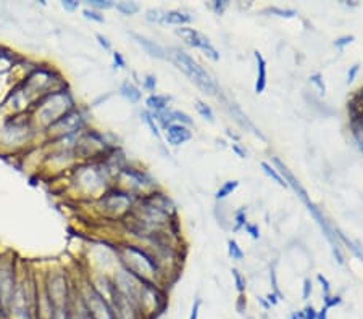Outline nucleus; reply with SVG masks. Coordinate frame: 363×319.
I'll use <instances>...</instances> for the list:
<instances>
[{
	"label": "nucleus",
	"mask_w": 363,
	"mask_h": 319,
	"mask_svg": "<svg viewBox=\"0 0 363 319\" xmlns=\"http://www.w3.org/2000/svg\"><path fill=\"white\" fill-rule=\"evenodd\" d=\"M120 166L110 160L79 161L65 176L68 181V190L81 201L97 200L105 190L115 184Z\"/></svg>",
	"instance_id": "f257e3e1"
},
{
	"label": "nucleus",
	"mask_w": 363,
	"mask_h": 319,
	"mask_svg": "<svg viewBox=\"0 0 363 319\" xmlns=\"http://www.w3.org/2000/svg\"><path fill=\"white\" fill-rule=\"evenodd\" d=\"M42 142L44 135L36 129L29 113L5 116L0 124V151L7 155L28 153Z\"/></svg>",
	"instance_id": "f03ea898"
},
{
	"label": "nucleus",
	"mask_w": 363,
	"mask_h": 319,
	"mask_svg": "<svg viewBox=\"0 0 363 319\" xmlns=\"http://www.w3.org/2000/svg\"><path fill=\"white\" fill-rule=\"evenodd\" d=\"M115 253H117V260L121 268L139 277L140 281L157 284L163 288L168 284L157 258L147 247L136 244V242H123L115 247Z\"/></svg>",
	"instance_id": "7ed1b4c3"
},
{
	"label": "nucleus",
	"mask_w": 363,
	"mask_h": 319,
	"mask_svg": "<svg viewBox=\"0 0 363 319\" xmlns=\"http://www.w3.org/2000/svg\"><path fill=\"white\" fill-rule=\"evenodd\" d=\"M76 106H78V102H76L74 94L71 92V87H67V89L55 90V92H50L47 95H44V97H40L37 102L34 103L31 111H29V116H31L36 129L39 133H42L44 135V131L47 129L49 126H52L58 118H62L65 113L71 111L73 108H76Z\"/></svg>",
	"instance_id": "20e7f679"
},
{
	"label": "nucleus",
	"mask_w": 363,
	"mask_h": 319,
	"mask_svg": "<svg viewBox=\"0 0 363 319\" xmlns=\"http://www.w3.org/2000/svg\"><path fill=\"white\" fill-rule=\"evenodd\" d=\"M90 203L95 206V211L104 219L123 222L131 215V211L134 210L136 203H138V197H134L133 194L120 189L118 185L113 184L97 200L90 201Z\"/></svg>",
	"instance_id": "39448f33"
},
{
	"label": "nucleus",
	"mask_w": 363,
	"mask_h": 319,
	"mask_svg": "<svg viewBox=\"0 0 363 319\" xmlns=\"http://www.w3.org/2000/svg\"><path fill=\"white\" fill-rule=\"evenodd\" d=\"M19 81L26 85L29 94L36 99V102L40 97H44V95H47L50 92L69 87L68 81L60 73V69L55 68L53 65H45V63H36L34 68Z\"/></svg>",
	"instance_id": "423d86ee"
},
{
	"label": "nucleus",
	"mask_w": 363,
	"mask_h": 319,
	"mask_svg": "<svg viewBox=\"0 0 363 319\" xmlns=\"http://www.w3.org/2000/svg\"><path fill=\"white\" fill-rule=\"evenodd\" d=\"M89 128V115L86 108L78 105L76 108L65 113L52 126L44 131V140H58L68 135L81 134Z\"/></svg>",
	"instance_id": "0eeeda50"
},
{
	"label": "nucleus",
	"mask_w": 363,
	"mask_h": 319,
	"mask_svg": "<svg viewBox=\"0 0 363 319\" xmlns=\"http://www.w3.org/2000/svg\"><path fill=\"white\" fill-rule=\"evenodd\" d=\"M42 284L53 308L69 305L76 284L69 277L67 269H63V268H60V269H50L42 276Z\"/></svg>",
	"instance_id": "6e6552de"
},
{
	"label": "nucleus",
	"mask_w": 363,
	"mask_h": 319,
	"mask_svg": "<svg viewBox=\"0 0 363 319\" xmlns=\"http://www.w3.org/2000/svg\"><path fill=\"white\" fill-rule=\"evenodd\" d=\"M21 272V265L12 252L0 253V305L5 308L12 298Z\"/></svg>",
	"instance_id": "1a4fd4ad"
},
{
	"label": "nucleus",
	"mask_w": 363,
	"mask_h": 319,
	"mask_svg": "<svg viewBox=\"0 0 363 319\" xmlns=\"http://www.w3.org/2000/svg\"><path fill=\"white\" fill-rule=\"evenodd\" d=\"M173 62L186 76H189V79L199 85L205 94L213 95L216 92V84L215 81L210 78V74L200 67L197 62H194L188 53L183 52L179 49L173 50Z\"/></svg>",
	"instance_id": "9d476101"
},
{
	"label": "nucleus",
	"mask_w": 363,
	"mask_h": 319,
	"mask_svg": "<svg viewBox=\"0 0 363 319\" xmlns=\"http://www.w3.org/2000/svg\"><path fill=\"white\" fill-rule=\"evenodd\" d=\"M36 103V99L29 94L21 81L12 84L8 92L5 94L3 100L0 102V110L3 111L5 116H15V115H28L31 108Z\"/></svg>",
	"instance_id": "9b49d317"
},
{
	"label": "nucleus",
	"mask_w": 363,
	"mask_h": 319,
	"mask_svg": "<svg viewBox=\"0 0 363 319\" xmlns=\"http://www.w3.org/2000/svg\"><path fill=\"white\" fill-rule=\"evenodd\" d=\"M76 288H78L81 298H83L86 308H87V311L90 313V316H92V319H117L110 302L104 295H100V293L90 285L87 279L81 284V285H76Z\"/></svg>",
	"instance_id": "f8f14e48"
},
{
	"label": "nucleus",
	"mask_w": 363,
	"mask_h": 319,
	"mask_svg": "<svg viewBox=\"0 0 363 319\" xmlns=\"http://www.w3.org/2000/svg\"><path fill=\"white\" fill-rule=\"evenodd\" d=\"M176 34H178L186 44L190 45V47L200 49L202 52H204L208 58L213 60V62H218L220 60V53L216 52V49L210 44V40L207 39L202 33L195 31V29H192V28H178L176 29Z\"/></svg>",
	"instance_id": "ddd939ff"
},
{
	"label": "nucleus",
	"mask_w": 363,
	"mask_h": 319,
	"mask_svg": "<svg viewBox=\"0 0 363 319\" xmlns=\"http://www.w3.org/2000/svg\"><path fill=\"white\" fill-rule=\"evenodd\" d=\"M165 139L170 145L178 147V145H183L188 140L192 139V133H190L189 128H186V126L174 123L165 131Z\"/></svg>",
	"instance_id": "4468645a"
},
{
	"label": "nucleus",
	"mask_w": 363,
	"mask_h": 319,
	"mask_svg": "<svg viewBox=\"0 0 363 319\" xmlns=\"http://www.w3.org/2000/svg\"><path fill=\"white\" fill-rule=\"evenodd\" d=\"M131 35H133V39L136 40V44L140 45L144 52L147 55H150V57L158 58V60H165L166 58V50L161 47L160 44L155 42V40H150L147 37H144V35L136 34V33H131Z\"/></svg>",
	"instance_id": "2eb2a0df"
},
{
	"label": "nucleus",
	"mask_w": 363,
	"mask_h": 319,
	"mask_svg": "<svg viewBox=\"0 0 363 319\" xmlns=\"http://www.w3.org/2000/svg\"><path fill=\"white\" fill-rule=\"evenodd\" d=\"M19 60H21V57L17 52H13L12 49L5 47V45H0V76L13 73Z\"/></svg>",
	"instance_id": "dca6fc26"
},
{
	"label": "nucleus",
	"mask_w": 363,
	"mask_h": 319,
	"mask_svg": "<svg viewBox=\"0 0 363 319\" xmlns=\"http://www.w3.org/2000/svg\"><path fill=\"white\" fill-rule=\"evenodd\" d=\"M69 316H71V319H92L76 287H74V293L71 297V302H69Z\"/></svg>",
	"instance_id": "f3484780"
},
{
	"label": "nucleus",
	"mask_w": 363,
	"mask_h": 319,
	"mask_svg": "<svg viewBox=\"0 0 363 319\" xmlns=\"http://www.w3.org/2000/svg\"><path fill=\"white\" fill-rule=\"evenodd\" d=\"M171 102L170 95H160V94H150L147 99H145V106H147V111H150L152 115L160 113V111L168 110Z\"/></svg>",
	"instance_id": "a211bd4d"
},
{
	"label": "nucleus",
	"mask_w": 363,
	"mask_h": 319,
	"mask_svg": "<svg viewBox=\"0 0 363 319\" xmlns=\"http://www.w3.org/2000/svg\"><path fill=\"white\" fill-rule=\"evenodd\" d=\"M192 21V17L186 12H181V10H168V12L163 13V18H161L160 24H174V26H184V24H189Z\"/></svg>",
	"instance_id": "6ab92c4d"
},
{
	"label": "nucleus",
	"mask_w": 363,
	"mask_h": 319,
	"mask_svg": "<svg viewBox=\"0 0 363 319\" xmlns=\"http://www.w3.org/2000/svg\"><path fill=\"white\" fill-rule=\"evenodd\" d=\"M120 95L121 97H124L126 100H129L131 103H139L140 99H142L140 89L129 79L123 81V84L120 85Z\"/></svg>",
	"instance_id": "aec40b11"
},
{
	"label": "nucleus",
	"mask_w": 363,
	"mask_h": 319,
	"mask_svg": "<svg viewBox=\"0 0 363 319\" xmlns=\"http://www.w3.org/2000/svg\"><path fill=\"white\" fill-rule=\"evenodd\" d=\"M255 60H257V69H259V76H257V83H255V92L261 94L266 87V62L261 57L260 52H255Z\"/></svg>",
	"instance_id": "412c9836"
},
{
	"label": "nucleus",
	"mask_w": 363,
	"mask_h": 319,
	"mask_svg": "<svg viewBox=\"0 0 363 319\" xmlns=\"http://www.w3.org/2000/svg\"><path fill=\"white\" fill-rule=\"evenodd\" d=\"M115 8H117V12H120L121 15H124V17H133V15L139 13V3L136 2H118L115 3Z\"/></svg>",
	"instance_id": "4be33fe9"
},
{
	"label": "nucleus",
	"mask_w": 363,
	"mask_h": 319,
	"mask_svg": "<svg viewBox=\"0 0 363 319\" xmlns=\"http://www.w3.org/2000/svg\"><path fill=\"white\" fill-rule=\"evenodd\" d=\"M238 185H239V181H228V182H225V184L221 185L218 190H216L215 199H216V200H223V199H226V197L231 195L236 189H238Z\"/></svg>",
	"instance_id": "5701e85b"
},
{
	"label": "nucleus",
	"mask_w": 363,
	"mask_h": 319,
	"mask_svg": "<svg viewBox=\"0 0 363 319\" xmlns=\"http://www.w3.org/2000/svg\"><path fill=\"white\" fill-rule=\"evenodd\" d=\"M260 166H261V169H263V173H265L266 176H268V177H271V179H273V181L276 182V184H279L281 187H287L286 181L282 179L281 174H279L278 171H276L270 163H266V161H263V163H261Z\"/></svg>",
	"instance_id": "b1692460"
},
{
	"label": "nucleus",
	"mask_w": 363,
	"mask_h": 319,
	"mask_svg": "<svg viewBox=\"0 0 363 319\" xmlns=\"http://www.w3.org/2000/svg\"><path fill=\"white\" fill-rule=\"evenodd\" d=\"M140 118H142L144 123L147 124V128L150 129V133H152V135H155L157 139H160V128H158V124L155 123V119H154L152 113H150V111H147V110H144L142 113H140Z\"/></svg>",
	"instance_id": "393cba45"
},
{
	"label": "nucleus",
	"mask_w": 363,
	"mask_h": 319,
	"mask_svg": "<svg viewBox=\"0 0 363 319\" xmlns=\"http://www.w3.org/2000/svg\"><path fill=\"white\" fill-rule=\"evenodd\" d=\"M171 118H173V123L176 124H183V126H192L194 121L190 119L189 115H186L184 111H179V110H171Z\"/></svg>",
	"instance_id": "a878e982"
},
{
	"label": "nucleus",
	"mask_w": 363,
	"mask_h": 319,
	"mask_svg": "<svg viewBox=\"0 0 363 319\" xmlns=\"http://www.w3.org/2000/svg\"><path fill=\"white\" fill-rule=\"evenodd\" d=\"M86 5H87V8L97 10V12L115 8V2H112V0H89V2H86Z\"/></svg>",
	"instance_id": "bb28decb"
},
{
	"label": "nucleus",
	"mask_w": 363,
	"mask_h": 319,
	"mask_svg": "<svg viewBox=\"0 0 363 319\" xmlns=\"http://www.w3.org/2000/svg\"><path fill=\"white\" fill-rule=\"evenodd\" d=\"M195 110L199 111V115L202 116L204 119H207L208 123H213L215 121V115H213V111H211V108L207 103H204V102H200V100H197L195 102Z\"/></svg>",
	"instance_id": "cd10ccee"
},
{
	"label": "nucleus",
	"mask_w": 363,
	"mask_h": 319,
	"mask_svg": "<svg viewBox=\"0 0 363 319\" xmlns=\"http://www.w3.org/2000/svg\"><path fill=\"white\" fill-rule=\"evenodd\" d=\"M228 252H229V256L233 258L236 261H241L244 260V252H242V248L239 247V244L236 240H228Z\"/></svg>",
	"instance_id": "c85d7f7f"
},
{
	"label": "nucleus",
	"mask_w": 363,
	"mask_h": 319,
	"mask_svg": "<svg viewBox=\"0 0 363 319\" xmlns=\"http://www.w3.org/2000/svg\"><path fill=\"white\" fill-rule=\"evenodd\" d=\"M83 17L86 19H90V21H95V23H105V17L97 10H92V8H87L86 7L83 10Z\"/></svg>",
	"instance_id": "c756f323"
},
{
	"label": "nucleus",
	"mask_w": 363,
	"mask_h": 319,
	"mask_svg": "<svg viewBox=\"0 0 363 319\" xmlns=\"http://www.w3.org/2000/svg\"><path fill=\"white\" fill-rule=\"evenodd\" d=\"M142 87L144 90H147V92L155 94V90H157V78H155L154 74H147L142 79Z\"/></svg>",
	"instance_id": "7c9ffc66"
},
{
	"label": "nucleus",
	"mask_w": 363,
	"mask_h": 319,
	"mask_svg": "<svg viewBox=\"0 0 363 319\" xmlns=\"http://www.w3.org/2000/svg\"><path fill=\"white\" fill-rule=\"evenodd\" d=\"M268 12L276 15V17H281V18H294L295 15H297L295 10H291V8H284V10H282L279 7H271V8H268Z\"/></svg>",
	"instance_id": "2f4dec72"
},
{
	"label": "nucleus",
	"mask_w": 363,
	"mask_h": 319,
	"mask_svg": "<svg viewBox=\"0 0 363 319\" xmlns=\"http://www.w3.org/2000/svg\"><path fill=\"white\" fill-rule=\"evenodd\" d=\"M163 13L160 8H150L145 12V19L150 23H161V18H163Z\"/></svg>",
	"instance_id": "473e14b6"
},
{
	"label": "nucleus",
	"mask_w": 363,
	"mask_h": 319,
	"mask_svg": "<svg viewBox=\"0 0 363 319\" xmlns=\"http://www.w3.org/2000/svg\"><path fill=\"white\" fill-rule=\"evenodd\" d=\"M231 272H233L234 284H236V288H238V292L239 293H244V290H245V279H244V276H242L241 272H239V269H236V268H233V269H231Z\"/></svg>",
	"instance_id": "72a5a7b5"
},
{
	"label": "nucleus",
	"mask_w": 363,
	"mask_h": 319,
	"mask_svg": "<svg viewBox=\"0 0 363 319\" xmlns=\"http://www.w3.org/2000/svg\"><path fill=\"white\" fill-rule=\"evenodd\" d=\"M60 7H62L65 12L74 13V12H78V8H81V2H76V0H63V2H60Z\"/></svg>",
	"instance_id": "f704fd0d"
},
{
	"label": "nucleus",
	"mask_w": 363,
	"mask_h": 319,
	"mask_svg": "<svg viewBox=\"0 0 363 319\" xmlns=\"http://www.w3.org/2000/svg\"><path fill=\"white\" fill-rule=\"evenodd\" d=\"M310 83H311V84H315V87L318 89V92H320L321 95H325V92H326V85H325V83H323L321 74H318V73L311 74V76H310Z\"/></svg>",
	"instance_id": "c9c22d12"
},
{
	"label": "nucleus",
	"mask_w": 363,
	"mask_h": 319,
	"mask_svg": "<svg viewBox=\"0 0 363 319\" xmlns=\"http://www.w3.org/2000/svg\"><path fill=\"white\" fill-rule=\"evenodd\" d=\"M354 35H342V37H339L337 40H334V47L339 49V50H344L346 45H349L350 42H354Z\"/></svg>",
	"instance_id": "e433bc0d"
},
{
	"label": "nucleus",
	"mask_w": 363,
	"mask_h": 319,
	"mask_svg": "<svg viewBox=\"0 0 363 319\" xmlns=\"http://www.w3.org/2000/svg\"><path fill=\"white\" fill-rule=\"evenodd\" d=\"M95 39H97L99 45L105 50V52H112V42L108 40V37H105L104 34H95Z\"/></svg>",
	"instance_id": "4c0bfd02"
},
{
	"label": "nucleus",
	"mask_w": 363,
	"mask_h": 319,
	"mask_svg": "<svg viewBox=\"0 0 363 319\" xmlns=\"http://www.w3.org/2000/svg\"><path fill=\"white\" fill-rule=\"evenodd\" d=\"M245 224H247V221H245V208H241L238 213H236V227H234V229L239 231L242 226L245 227Z\"/></svg>",
	"instance_id": "58836bf2"
},
{
	"label": "nucleus",
	"mask_w": 363,
	"mask_h": 319,
	"mask_svg": "<svg viewBox=\"0 0 363 319\" xmlns=\"http://www.w3.org/2000/svg\"><path fill=\"white\" fill-rule=\"evenodd\" d=\"M323 302H325V306L329 310V308L339 305L342 300H341V297H337V295L336 297L334 295H326V297H323Z\"/></svg>",
	"instance_id": "ea45409f"
},
{
	"label": "nucleus",
	"mask_w": 363,
	"mask_h": 319,
	"mask_svg": "<svg viewBox=\"0 0 363 319\" xmlns=\"http://www.w3.org/2000/svg\"><path fill=\"white\" fill-rule=\"evenodd\" d=\"M270 279H271V285H273V293L279 298V300H282L284 297H282V293H281L279 287H278V281H276V272H275V269H271V272H270Z\"/></svg>",
	"instance_id": "a19ab883"
},
{
	"label": "nucleus",
	"mask_w": 363,
	"mask_h": 319,
	"mask_svg": "<svg viewBox=\"0 0 363 319\" xmlns=\"http://www.w3.org/2000/svg\"><path fill=\"white\" fill-rule=\"evenodd\" d=\"M300 313V319H316V310L311 305H307L304 311Z\"/></svg>",
	"instance_id": "79ce46f5"
},
{
	"label": "nucleus",
	"mask_w": 363,
	"mask_h": 319,
	"mask_svg": "<svg viewBox=\"0 0 363 319\" xmlns=\"http://www.w3.org/2000/svg\"><path fill=\"white\" fill-rule=\"evenodd\" d=\"M112 57H113V62H115V67L117 68H121V69H124L126 68V60H124V57L121 55L120 52H112Z\"/></svg>",
	"instance_id": "37998d69"
},
{
	"label": "nucleus",
	"mask_w": 363,
	"mask_h": 319,
	"mask_svg": "<svg viewBox=\"0 0 363 319\" xmlns=\"http://www.w3.org/2000/svg\"><path fill=\"white\" fill-rule=\"evenodd\" d=\"M226 7H228V2H226V0H215L213 5H211V8H213V12L216 15H223Z\"/></svg>",
	"instance_id": "c03bdc74"
},
{
	"label": "nucleus",
	"mask_w": 363,
	"mask_h": 319,
	"mask_svg": "<svg viewBox=\"0 0 363 319\" xmlns=\"http://www.w3.org/2000/svg\"><path fill=\"white\" fill-rule=\"evenodd\" d=\"M316 279H318V282L321 284V288H323V293L326 295H331V288H329V282H328V279L323 274H318L316 276Z\"/></svg>",
	"instance_id": "a18cd8bd"
},
{
	"label": "nucleus",
	"mask_w": 363,
	"mask_h": 319,
	"mask_svg": "<svg viewBox=\"0 0 363 319\" xmlns=\"http://www.w3.org/2000/svg\"><path fill=\"white\" fill-rule=\"evenodd\" d=\"M359 69H360V65H352L349 73H347V84H352L354 83V79L357 78V74H359Z\"/></svg>",
	"instance_id": "49530a36"
},
{
	"label": "nucleus",
	"mask_w": 363,
	"mask_h": 319,
	"mask_svg": "<svg viewBox=\"0 0 363 319\" xmlns=\"http://www.w3.org/2000/svg\"><path fill=\"white\" fill-rule=\"evenodd\" d=\"M200 305H202V300H200V298H195V302H194V305H192V310H190V316H189V319H199Z\"/></svg>",
	"instance_id": "de8ad7c7"
},
{
	"label": "nucleus",
	"mask_w": 363,
	"mask_h": 319,
	"mask_svg": "<svg viewBox=\"0 0 363 319\" xmlns=\"http://www.w3.org/2000/svg\"><path fill=\"white\" fill-rule=\"evenodd\" d=\"M310 293H311V281L305 279L304 281V292H302V298H304V300H309Z\"/></svg>",
	"instance_id": "09e8293b"
},
{
	"label": "nucleus",
	"mask_w": 363,
	"mask_h": 319,
	"mask_svg": "<svg viewBox=\"0 0 363 319\" xmlns=\"http://www.w3.org/2000/svg\"><path fill=\"white\" fill-rule=\"evenodd\" d=\"M245 231L249 232V234L254 237V239H259V237H260L259 227H257L255 224H249V222H247V224H245Z\"/></svg>",
	"instance_id": "8fccbe9b"
},
{
	"label": "nucleus",
	"mask_w": 363,
	"mask_h": 319,
	"mask_svg": "<svg viewBox=\"0 0 363 319\" xmlns=\"http://www.w3.org/2000/svg\"><path fill=\"white\" fill-rule=\"evenodd\" d=\"M332 253H334V256H336L337 263H339V265H344V256H342V253H341V250H339V247H332Z\"/></svg>",
	"instance_id": "3c124183"
},
{
	"label": "nucleus",
	"mask_w": 363,
	"mask_h": 319,
	"mask_svg": "<svg viewBox=\"0 0 363 319\" xmlns=\"http://www.w3.org/2000/svg\"><path fill=\"white\" fill-rule=\"evenodd\" d=\"M316 319H328V308L323 306L320 311H316Z\"/></svg>",
	"instance_id": "603ef678"
},
{
	"label": "nucleus",
	"mask_w": 363,
	"mask_h": 319,
	"mask_svg": "<svg viewBox=\"0 0 363 319\" xmlns=\"http://www.w3.org/2000/svg\"><path fill=\"white\" fill-rule=\"evenodd\" d=\"M244 308H245V302H244V295H239V300H238V311L239 313H242L244 311Z\"/></svg>",
	"instance_id": "864d4df0"
},
{
	"label": "nucleus",
	"mask_w": 363,
	"mask_h": 319,
	"mask_svg": "<svg viewBox=\"0 0 363 319\" xmlns=\"http://www.w3.org/2000/svg\"><path fill=\"white\" fill-rule=\"evenodd\" d=\"M266 298H268V303H270V306H271V305H276V303L279 302V298H276V295H275L273 292H271V293H268V297H266Z\"/></svg>",
	"instance_id": "5fc2aeb1"
},
{
	"label": "nucleus",
	"mask_w": 363,
	"mask_h": 319,
	"mask_svg": "<svg viewBox=\"0 0 363 319\" xmlns=\"http://www.w3.org/2000/svg\"><path fill=\"white\" fill-rule=\"evenodd\" d=\"M233 150L239 155V158H245V156H247V155H245V151H242V150L239 149V147H238V144H233Z\"/></svg>",
	"instance_id": "6e6d98bb"
},
{
	"label": "nucleus",
	"mask_w": 363,
	"mask_h": 319,
	"mask_svg": "<svg viewBox=\"0 0 363 319\" xmlns=\"http://www.w3.org/2000/svg\"><path fill=\"white\" fill-rule=\"evenodd\" d=\"M289 319H300V313L299 311H297V313H291Z\"/></svg>",
	"instance_id": "4d7b16f0"
},
{
	"label": "nucleus",
	"mask_w": 363,
	"mask_h": 319,
	"mask_svg": "<svg viewBox=\"0 0 363 319\" xmlns=\"http://www.w3.org/2000/svg\"><path fill=\"white\" fill-rule=\"evenodd\" d=\"M259 300H260V303H261V305H263V306L266 308V310H268V308H270V305H268V303H266V302L263 300V298H259Z\"/></svg>",
	"instance_id": "13d9d810"
}]
</instances>
